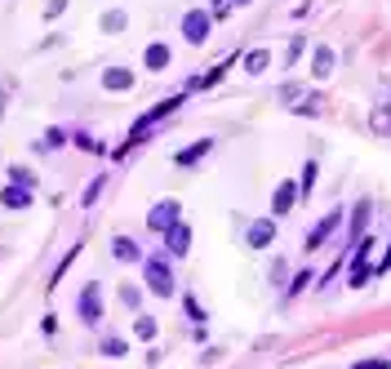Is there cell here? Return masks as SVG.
Segmentation results:
<instances>
[{
    "label": "cell",
    "mask_w": 391,
    "mask_h": 369,
    "mask_svg": "<svg viewBox=\"0 0 391 369\" xmlns=\"http://www.w3.org/2000/svg\"><path fill=\"white\" fill-rule=\"evenodd\" d=\"M143 276H147V290L156 294V298H169V294L178 290V285H174V272H169V263H165V254L143 258Z\"/></svg>",
    "instance_id": "cell-1"
},
{
    "label": "cell",
    "mask_w": 391,
    "mask_h": 369,
    "mask_svg": "<svg viewBox=\"0 0 391 369\" xmlns=\"http://www.w3.org/2000/svg\"><path fill=\"white\" fill-rule=\"evenodd\" d=\"M178 107H182V98L174 94V98H165V103H156V107H151L147 116H138V121H133V129H129V147H138V143L147 138V129H151V125H160L165 116H174Z\"/></svg>",
    "instance_id": "cell-2"
},
{
    "label": "cell",
    "mask_w": 391,
    "mask_h": 369,
    "mask_svg": "<svg viewBox=\"0 0 391 369\" xmlns=\"http://www.w3.org/2000/svg\"><path fill=\"white\" fill-rule=\"evenodd\" d=\"M209 31H214L209 9H187V13H182V40H187V45H205Z\"/></svg>",
    "instance_id": "cell-3"
},
{
    "label": "cell",
    "mask_w": 391,
    "mask_h": 369,
    "mask_svg": "<svg viewBox=\"0 0 391 369\" xmlns=\"http://www.w3.org/2000/svg\"><path fill=\"white\" fill-rule=\"evenodd\" d=\"M76 312H80V321H84V325H98V321H103V285H98V280H89V285L80 290Z\"/></svg>",
    "instance_id": "cell-4"
},
{
    "label": "cell",
    "mask_w": 391,
    "mask_h": 369,
    "mask_svg": "<svg viewBox=\"0 0 391 369\" xmlns=\"http://www.w3.org/2000/svg\"><path fill=\"white\" fill-rule=\"evenodd\" d=\"M174 223H178V200H156V205H151V214H147V227L156 231V236H165Z\"/></svg>",
    "instance_id": "cell-5"
},
{
    "label": "cell",
    "mask_w": 391,
    "mask_h": 369,
    "mask_svg": "<svg viewBox=\"0 0 391 369\" xmlns=\"http://www.w3.org/2000/svg\"><path fill=\"white\" fill-rule=\"evenodd\" d=\"M271 241H276V218H253L249 231H245V245L249 249H267Z\"/></svg>",
    "instance_id": "cell-6"
},
{
    "label": "cell",
    "mask_w": 391,
    "mask_h": 369,
    "mask_svg": "<svg viewBox=\"0 0 391 369\" xmlns=\"http://www.w3.org/2000/svg\"><path fill=\"white\" fill-rule=\"evenodd\" d=\"M165 249H169L174 258H187V254H192V227H187L182 218H178V223L165 231Z\"/></svg>",
    "instance_id": "cell-7"
},
{
    "label": "cell",
    "mask_w": 391,
    "mask_h": 369,
    "mask_svg": "<svg viewBox=\"0 0 391 369\" xmlns=\"http://www.w3.org/2000/svg\"><path fill=\"white\" fill-rule=\"evenodd\" d=\"M31 200H36V192H31V187H23V182H9V187L0 192V205H5V209H13V214H18V209H31Z\"/></svg>",
    "instance_id": "cell-8"
},
{
    "label": "cell",
    "mask_w": 391,
    "mask_h": 369,
    "mask_svg": "<svg viewBox=\"0 0 391 369\" xmlns=\"http://www.w3.org/2000/svg\"><path fill=\"white\" fill-rule=\"evenodd\" d=\"M338 223H343V209H334L329 218H320V223L312 227V236H307V241H302V249H307V254H312V249H320V245H325V241H329V231H334Z\"/></svg>",
    "instance_id": "cell-9"
},
{
    "label": "cell",
    "mask_w": 391,
    "mask_h": 369,
    "mask_svg": "<svg viewBox=\"0 0 391 369\" xmlns=\"http://www.w3.org/2000/svg\"><path fill=\"white\" fill-rule=\"evenodd\" d=\"M169 62H174V49H169L165 40H151L147 54H143V67H147V72H165Z\"/></svg>",
    "instance_id": "cell-10"
},
{
    "label": "cell",
    "mask_w": 391,
    "mask_h": 369,
    "mask_svg": "<svg viewBox=\"0 0 391 369\" xmlns=\"http://www.w3.org/2000/svg\"><path fill=\"white\" fill-rule=\"evenodd\" d=\"M103 89L107 94H129L133 89V72H129V67H107V72H103Z\"/></svg>",
    "instance_id": "cell-11"
},
{
    "label": "cell",
    "mask_w": 391,
    "mask_h": 369,
    "mask_svg": "<svg viewBox=\"0 0 391 369\" xmlns=\"http://www.w3.org/2000/svg\"><path fill=\"white\" fill-rule=\"evenodd\" d=\"M111 258L116 263H143V249L133 236H111Z\"/></svg>",
    "instance_id": "cell-12"
},
{
    "label": "cell",
    "mask_w": 391,
    "mask_h": 369,
    "mask_svg": "<svg viewBox=\"0 0 391 369\" xmlns=\"http://www.w3.org/2000/svg\"><path fill=\"white\" fill-rule=\"evenodd\" d=\"M334 67H338V54L329 45H316V58H312V76L316 80H329L334 76Z\"/></svg>",
    "instance_id": "cell-13"
},
{
    "label": "cell",
    "mask_w": 391,
    "mask_h": 369,
    "mask_svg": "<svg viewBox=\"0 0 391 369\" xmlns=\"http://www.w3.org/2000/svg\"><path fill=\"white\" fill-rule=\"evenodd\" d=\"M294 200H298V182H280L276 187V200H271V218H280L294 209Z\"/></svg>",
    "instance_id": "cell-14"
},
{
    "label": "cell",
    "mask_w": 391,
    "mask_h": 369,
    "mask_svg": "<svg viewBox=\"0 0 391 369\" xmlns=\"http://www.w3.org/2000/svg\"><path fill=\"white\" fill-rule=\"evenodd\" d=\"M214 152V138H200V143H192V147H182V152L174 156L178 165H182V170H187V165H196V160H205Z\"/></svg>",
    "instance_id": "cell-15"
},
{
    "label": "cell",
    "mask_w": 391,
    "mask_h": 369,
    "mask_svg": "<svg viewBox=\"0 0 391 369\" xmlns=\"http://www.w3.org/2000/svg\"><path fill=\"white\" fill-rule=\"evenodd\" d=\"M125 27H129V13L125 9H107L103 13V31H107V36H121Z\"/></svg>",
    "instance_id": "cell-16"
},
{
    "label": "cell",
    "mask_w": 391,
    "mask_h": 369,
    "mask_svg": "<svg viewBox=\"0 0 391 369\" xmlns=\"http://www.w3.org/2000/svg\"><path fill=\"white\" fill-rule=\"evenodd\" d=\"M231 72V62H223V67H214V72H205V76H196V80H187V89H209V85H218Z\"/></svg>",
    "instance_id": "cell-17"
},
{
    "label": "cell",
    "mask_w": 391,
    "mask_h": 369,
    "mask_svg": "<svg viewBox=\"0 0 391 369\" xmlns=\"http://www.w3.org/2000/svg\"><path fill=\"white\" fill-rule=\"evenodd\" d=\"M267 67H271V49H253V54L245 58V72H249V76H263Z\"/></svg>",
    "instance_id": "cell-18"
},
{
    "label": "cell",
    "mask_w": 391,
    "mask_h": 369,
    "mask_svg": "<svg viewBox=\"0 0 391 369\" xmlns=\"http://www.w3.org/2000/svg\"><path fill=\"white\" fill-rule=\"evenodd\" d=\"M36 147H40V152H58V147H67V133L62 129H45V138Z\"/></svg>",
    "instance_id": "cell-19"
},
{
    "label": "cell",
    "mask_w": 391,
    "mask_h": 369,
    "mask_svg": "<svg viewBox=\"0 0 391 369\" xmlns=\"http://www.w3.org/2000/svg\"><path fill=\"white\" fill-rule=\"evenodd\" d=\"M316 192V160L302 165V178H298V196H312Z\"/></svg>",
    "instance_id": "cell-20"
},
{
    "label": "cell",
    "mask_w": 391,
    "mask_h": 369,
    "mask_svg": "<svg viewBox=\"0 0 391 369\" xmlns=\"http://www.w3.org/2000/svg\"><path fill=\"white\" fill-rule=\"evenodd\" d=\"M9 182H23V187L36 192V174H31L27 165H9Z\"/></svg>",
    "instance_id": "cell-21"
},
{
    "label": "cell",
    "mask_w": 391,
    "mask_h": 369,
    "mask_svg": "<svg viewBox=\"0 0 391 369\" xmlns=\"http://www.w3.org/2000/svg\"><path fill=\"white\" fill-rule=\"evenodd\" d=\"M307 285H316V276H312V272H298L294 280H289V285H285V294H289V298H298L302 290H307Z\"/></svg>",
    "instance_id": "cell-22"
},
{
    "label": "cell",
    "mask_w": 391,
    "mask_h": 369,
    "mask_svg": "<svg viewBox=\"0 0 391 369\" xmlns=\"http://www.w3.org/2000/svg\"><path fill=\"white\" fill-rule=\"evenodd\" d=\"M182 307H187V316H192L196 325H205V321H209V312H205V307L196 303V294H187V298H182Z\"/></svg>",
    "instance_id": "cell-23"
},
{
    "label": "cell",
    "mask_w": 391,
    "mask_h": 369,
    "mask_svg": "<svg viewBox=\"0 0 391 369\" xmlns=\"http://www.w3.org/2000/svg\"><path fill=\"white\" fill-rule=\"evenodd\" d=\"M133 334H138L143 343H151L156 338V321H151V316H138V321H133Z\"/></svg>",
    "instance_id": "cell-24"
},
{
    "label": "cell",
    "mask_w": 391,
    "mask_h": 369,
    "mask_svg": "<svg viewBox=\"0 0 391 369\" xmlns=\"http://www.w3.org/2000/svg\"><path fill=\"white\" fill-rule=\"evenodd\" d=\"M125 351H129V343H125V338H103V356H111V360H121Z\"/></svg>",
    "instance_id": "cell-25"
},
{
    "label": "cell",
    "mask_w": 391,
    "mask_h": 369,
    "mask_svg": "<svg viewBox=\"0 0 391 369\" xmlns=\"http://www.w3.org/2000/svg\"><path fill=\"white\" fill-rule=\"evenodd\" d=\"M98 196H103V178H94L89 187H84V196H80V205H84V209H94V200H98Z\"/></svg>",
    "instance_id": "cell-26"
},
{
    "label": "cell",
    "mask_w": 391,
    "mask_h": 369,
    "mask_svg": "<svg viewBox=\"0 0 391 369\" xmlns=\"http://www.w3.org/2000/svg\"><path fill=\"white\" fill-rule=\"evenodd\" d=\"M351 369H391V360L387 356H365V360H356Z\"/></svg>",
    "instance_id": "cell-27"
},
{
    "label": "cell",
    "mask_w": 391,
    "mask_h": 369,
    "mask_svg": "<svg viewBox=\"0 0 391 369\" xmlns=\"http://www.w3.org/2000/svg\"><path fill=\"white\" fill-rule=\"evenodd\" d=\"M76 147L80 152H103V143H98L94 133H76Z\"/></svg>",
    "instance_id": "cell-28"
},
{
    "label": "cell",
    "mask_w": 391,
    "mask_h": 369,
    "mask_svg": "<svg viewBox=\"0 0 391 369\" xmlns=\"http://www.w3.org/2000/svg\"><path fill=\"white\" fill-rule=\"evenodd\" d=\"M76 254H80V245H76V249H67V258H62V263L54 267V285L62 280V272H67V267H72V263H76Z\"/></svg>",
    "instance_id": "cell-29"
},
{
    "label": "cell",
    "mask_w": 391,
    "mask_h": 369,
    "mask_svg": "<svg viewBox=\"0 0 391 369\" xmlns=\"http://www.w3.org/2000/svg\"><path fill=\"white\" fill-rule=\"evenodd\" d=\"M294 111H298V116H316V111H320V98H316V94H312V98H302Z\"/></svg>",
    "instance_id": "cell-30"
},
{
    "label": "cell",
    "mask_w": 391,
    "mask_h": 369,
    "mask_svg": "<svg viewBox=\"0 0 391 369\" xmlns=\"http://www.w3.org/2000/svg\"><path fill=\"white\" fill-rule=\"evenodd\" d=\"M121 303H125V307H138V303H143V294L133 290V285H125V290H121Z\"/></svg>",
    "instance_id": "cell-31"
},
{
    "label": "cell",
    "mask_w": 391,
    "mask_h": 369,
    "mask_svg": "<svg viewBox=\"0 0 391 369\" xmlns=\"http://www.w3.org/2000/svg\"><path fill=\"white\" fill-rule=\"evenodd\" d=\"M387 272H391V245H387V254L373 263V276H387Z\"/></svg>",
    "instance_id": "cell-32"
},
{
    "label": "cell",
    "mask_w": 391,
    "mask_h": 369,
    "mask_svg": "<svg viewBox=\"0 0 391 369\" xmlns=\"http://www.w3.org/2000/svg\"><path fill=\"white\" fill-rule=\"evenodd\" d=\"M231 13V0H214V9H209V18H227Z\"/></svg>",
    "instance_id": "cell-33"
},
{
    "label": "cell",
    "mask_w": 391,
    "mask_h": 369,
    "mask_svg": "<svg viewBox=\"0 0 391 369\" xmlns=\"http://www.w3.org/2000/svg\"><path fill=\"white\" fill-rule=\"evenodd\" d=\"M67 9V0H49V9H45V18H58V13Z\"/></svg>",
    "instance_id": "cell-34"
},
{
    "label": "cell",
    "mask_w": 391,
    "mask_h": 369,
    "mask_svg": "<svg viewBox=\"0 0 391 369\" xmlns=\"http://www.w3.org/2000/svg\"><path fill=\"white\" fill-rule=\"evenodd\" d=\"M236 5H249V0H236Z\"/></svg>",
    "instance_id": "cell-35"
},
{
    "label": "cell",
    "mask_w": 391,
    "mask_h": 369,
    "mask_svg": "<svg viewBox=\"0 0 391 369\" xmlns=\"http://www.w3.org/2000/svg\"><path fill=\"white\" fill-rule=\"evenodd\" d=\"M0 103H5V94H0Z\"/></svg>",
    "instance_id": "cell-36"
}]
</instances>
